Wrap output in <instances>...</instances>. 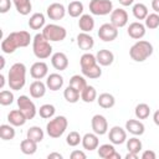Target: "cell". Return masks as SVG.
I'll return each instance as SVG.
<instances>
[{"mask_svg": "<svg viewBox=\"0 0 159 159\" xmlns=\"http://www.w3.org/2000/svg\"><path fill=\"white\" fill-rule=\"evenodd\" d=\"M98 144H99L98 134H96L94 132L93 133H86L82 137V147L86 150L92 152L94 149H98Z\"/></svg>", "mask_w": 159, "mask_h": 159, "instance_id": "obj_19", "label": "cell"}, {"mask_svg": "<svg viewBox=\"0 0 159 159\" xmlns=\"http://www.w3.org/2000/svg\"><path fill=\"white\" fill-rule=\"evenodd\" d=\"M46 83H43L41 80H36L30 84V96L32 98H41L46 93Z\"/></svg>", "mask_w": 159, "mask_h": 159, "instance_id": "obj_21", "label": "cell"}, {"mask_svg": "<svg viewBox=\"0 0 159 159\" xmlns=\"http://www.w3.org/2000/svg\"><path fill=\"white\" fill-rule=\"evenodd\" d=\"M111 24H113L116 27H124L128 24V14L123 9H114L111 12Z\"/></svg>", "mask_w": 159, "mask_h": 159, "instance_id": "obj_12", "label": "cell"}, {"mask_svg": "<svg viewBox=\"0 0 159 159\" xmlns=\"http://www.w3.org/2000/svg\"><path fill=\"white\" fill-rule=\"evenodd\" d=\"M81 99L86 103H92L94 99H97V91L93 86L87 84L86 88L81 92Z\"/></svg>", "mask_w": 159, "mask_h": 159, "instance_id": "obj_34", "label": "cell"}, {"mask_svg": "<svg viewBox=\"0 0 159 159\" xmlns=\"http://www.w3.org/2000/svg\"><path fill=\"white\" fill-rule=\"evenodd\" d=\"M32 51L34 55L39 60H45L52 56V46L50 45V41L45 39V36L41 34H36L32 40Z\"/></svg>", "mask_w": 159, "mask_h": 159, "instance_id": "obj_3", "label": "cell"}, {"mask_svg": "<svg viewBox=\"0 0 159 159\" xmlns=\"http://www.w3.org/2000/svg\"><path fill=\"white\" fill-rule=\"evenodd\" d=\"M9 35L12 37V40L15 41L17 47H27L30 45V42L32 41L31 40V35L27 31H24V30L14 31V32H10Z\"/></svg>", "mask_w": 159, "mask_h": 159, "instance_id": "obj_14", "label": "cell"}, {"mask_svg": "<svg viewBox=\"0 0 159 159\" xmlns=\"http://www.w3.org/2000/svg\"><path fill=\"white\" fill-rule=\"evenodd\" d=\"M152 9L159 14V0H152Z\"/></svg>", "mask_w": 159, "mask_h": 159, "instance_id": "obj_49", "label": "cell"}, {"mask_svg": "<svg viewBox=\"0 0 159 159\" xmlns=\"http://www.w3.org/2000/svg\"><path fill=\"white\" fill-rule=\"evenodd\" d=\"M16 48H19V47L16 46L15 41L12 40V37H11L10 35H7V36L2 40V42H1V50H2V52L10 55V53H14V52L16 51Z\"/></svg>", "mask_w": 159, "mask_h": 159, "instance_id": "obj_37", "label": "cell"}, {"mask_svg": "<svg viewBox=\"0 0 159 159\" xmlns=\"http://www.w3.org/2000/svg\"><path fill=\"white\" fill-rule=\"evenodd\" d=\"M7 83L11 89L20 91L26 83V66L22 62L14 63L7 73Z\"/></svg>", "mask_w": 159, "mask_h": 159, "instance_id": "obj_1", "label": "cell"}, {"mask_svg": "<svg viewBox=\"0 0 159 159\" xmlns=\"http://www.w3.org/2000/svg\"><path fill=\"white\" fill-rule=\"evenodd\" d=\"M15 7H16V11L20 14V15H29L31 9H32V5H31V1L30 0H12Z\"/></svg>", "mask_w": 159, "mask_h": 159, "instance_id": "obj_33", "label": "cell"}, {"mask_svg": "<svg viewBox=\"0 0 159 159\" xmlns=\"http://www.w3.org/2000/svg\"><path fill=\"white\" fill-rule=\"evenodd\" d=\"M118 1H119V4L123 5V6H130V5L134 2V0H118Z\"/></svg>", "mask_w": 159, "mask_h": 159, "instance_id": "obj_52", "label": "cell"}, {"mask_svg": "<svg viewBox=\"0 0 159 159\" xmlns=\"http://www.w3.org/2000/svg\"><path fill=\"white\" fill-rule=\"evenodd\" d=\"M125 129L133 135H142L145 130L144 124L137 118V119H129L125 122Z\"/></svg>", "mask_w": 159, "mask_h": 159, "instance_id": "obj_23", "label": "cell"}, {"mask_svg": "<svg viewBox=\"0 0 159 159\" xmlns=\"http://www.w3.org/2000/svg\"><path fill=\"white\" fill-rule=\"evenodd\" d=\"M80 63H81V68H86V67L93 66V65H96L98 62H97L96 55H92L89 52H84L80 58Z\"/></svg>", "mask_w": 159, "mask_h": 159, "instance_id": "obj_42", "label": "cell"}, {"mask_svg": "<svg viewBox=\"0 0 159 159\" xmlns=\"http://www.w3.org/2000/svg\"><path fill=\"white\" fill-rule=\"evenodd\" d=\"M89 11L93 15L104 16L113 11V4L111 0H91Z\"/></svg>", "mask_w": 159, "mask_h": 159, "instance_id": "obj_6", "label": "cell"}, {"mask_svg": "<svg viewBox=\"0 0 159 159\" xmlns=\"http://www.w3.org/2000/svg\"><path fill=\"white\" fill-rule=\"evenodd\" d=\"M48 73V66L43 61H37L30 67V75L35 80H42Z\"/></svg>", "mask_w": 159, "mask_h": 159, "instance_id": "obj_13", "label": "cell"}, {"mask_svg": "<svg viewBox=\"0 0 159 159\" xmlns=\"http://www.w3.org/2000/svg\"><path fill=\"white\" fill-rule=\"evenodd\" d=\"M66 143L70 145V147H77L80 143H82V137L80 135L78 132L76 130H72L67 134L66 137Z\"/></svg>", "mask_w": 159, "mask_h": 159, "instance_id": "obj_44", "label": "cell"}, {"mask_svg": "<svg viewBox=\"0 0 159 159\" xmlns=\"http://www.w3.org/2000/svg\"><path fill=\"white\" fill-rule=\"evenodd\" d=\"M42 35L50 42H58L66 39L67 31L63 26H60L57 24H48L42 29Z\"/></svg>", "mask_w": 159, "mask_h": 159, "instance_id": "obj_5", "label": "cell"}, {"mask_svg": "<svg viewBox=\"0 0 159 159\" xmlns=\"http://www.w3.org/2000/svg\"><path fill=\"white\" fill-rule=\"evenodd\" d=\"M7 120L14 127H21L26 123L27 118L20 109H14V111H10V113L7 114Z\"/></svg>", "mask_w": 159, "mask_h": 159, "instance_id": "obj_22", "label": "cell"}, {"mask_svg": "<svg viewBox=\"0 0 159 159\" xmlns=\"http://www.w3.org/2000/svg\"><path fill=\"white\" fill-rule=\"evenodd\" d=\"M108 139L112 144H116V145L123 144L124 142H127V130L119 125H114L109 129Z\"/></svg>", "mask_w": 159, "mask_h": 159, "instance_id": "obj_10", "label": "cell"}, {"mask_svg": "<svg viewBox=\"0 0 159 159\" xmlns=\"http://www.w3.org/2000/svg\"><path fill=\"white\" fill-rule=\"evenodd\" d=\"M14 102V93L7 89H2L0 92V104L1 106H10Z\"/></svg>", "mask_w": 159, "mask_h": 159, "instance_id": "obj_45", "label": "cell"}, {"mask_svg": "<svg viewBox=\"0 0 159 159\" xmlns=\"http://www.w3.org/2000/svg\"><path fill=\"white\" fill-rule=\"evenodd\" d=\"M142 148H143V144H142V142H140L139 138L133 137V138L127 139V149H128V152L139 154V152L142 150Z\"/></svg>", "mask_w": 159, "mask_h": 159, "instance_id": "obj_41", "label": "cell"}, {"mask_svg": "<svg viewBox=\"0 0 159 159\" xmlns=\"http://www.w3.org/2000/svg\"><path fill=\"white\" fill-rule=\"evenodd\" d=\"M91 125H92L93 132L98 135H103L108 130V122L106 117L102 114H94L91 119Z\"/></svg>", "mask_w": 159, "mask_h": 159, "instance_id": "obj_9", "label": "cell"}, {"mask_svg": "<svg viewBox=\"0 0 159 159\" xmlns=\"http://www.w3.org/2000/svg\"><path fill=\"white\" fill-rule=\"evenodd\" d=\"M145 29H147V27H145L144 24H142V22H139V21H134V22L129 24L127 32H128V35H129L132 39H134V40H140V39L144 37V35H145V31H147Z\"/></svg>", "mask_w": 159, "mask_h": 159, "instance_id": "obj_15", "label": "cell"}, {"mask_svg": "<svg viewBox=\"0 0 159 159\" xmlns=\"http://www.w3.org/2000/svg\"><path fill=\"white\" fill-rule=\"evenodd\" d=\"M153 53V45L149 41L139 40L129 50V56L135 62H143Z\"/></svg>", "mask_w": 159, "mask_h": 159, "instance_id": "obj_2", "label": "cell"}, {"mask_svg": "<svg viewBox=\"0 0 159 159\" xmlns=\"http://www.w3.org/2000/svg\"><path fill=\"white\" fill-rule=\"evenodd\" d=\"M63 97H65V99H66L68 103H76V102H78L80 98H81V92L68 84V86L66 87V89L63 91Z\"/></svg>", "mask_w": 159, "mask_h": 159, "instance_id": "obj_30", "label": "cell"}, {"mask_svg": "<svg viewBox=\"0 0 159 159\" xmlns=\"http://www.w3.org/2000/svg\"><path fill=\"white\" fill-rule=\"evenodd\" d=\"M67 12L71 17H80L83 14V4L78 0H73L67 6Z\"/></svg>", "mask_w": 159, "mask_h": 159, "instance_id": "obj_28", "label": "cell"}, {"mask_svg": "<svg viewBox=\"0 0 159 159\" xmlns=\"http://www.w3.org/2000/svg\"><path fill=\"white\" fill-rule=\"evenodd\" d=\"M51 63H52L55 70L65 71L68 67V57L63 52H55L51 56Z\"/></svg>", "mask_w": 159, "mask_h": 159, "instance_id": "obj_16", "label": "cell"}, {"mask_svg": "<svg viewBox=\"0 0 159 159\" xmlns=\"http://www.w3.org/2000/svg\"><path fill=\"white\" fill-rule=\"evenodd\" d=\"M77 46L82 51H89L94 46V40L88 32H80L77 35Z\"/></svg>", "mask_w": 159, "mask_h": 159, "instance_id": "obj_17", "label": "cell"}, {"mask_svg": "<svg viewBox=\"0 0 159 159\" xmlns=\"http://www.w3.org/2000/svg\"><path fill=\"white\" fill-rule=\"evenodd\" d=\"M78 27L82 32H91L94 29V19L89 14H82L78 20Z\"/></svg>", "mask_w": 159, "mask_h": 159, "instance_id": "obj_25", "label": "cell"}, {"mask_svg": "<svg viewBox=\"0 0 159 159\" xmlns=\"http://www.w3.org/2000/svg\"><path fill=\"white\" fill-rule=\"evenodd\" d=\"M97 103H98L99 107H102L104 109H109L116 104V98L111 93H107V92L106 93H101L97 97Z\"/></svg>", "mask_w": 159, "mask_h": 159, "instance_id": "obj_27", "label": "cell"}, {"mask_svg": "<svg viewBox=\"0 0 159 159\" xmlns=\"http://www.w3.org/2000/svg\"><path fill=\"white\" fill-rule=\"evenodd\" d=\"M4 86H5V76L1 73V75H0V88L2 89Z\"/></svg>", "mask_w": 159, "mask_h": 159, "instance_id": "obj_54", "label": "cell"}, {"mask_svg": "<svg viewBox=\"0 0 159 159\" xmlns=\"http://www.w3.org/2000/svg\"><path fill=\"white\" fill-rule=\"evenodd\" d=\"M46 14L47 16L51 19V20H61L65 17L66 15V9L65 6L61 4V2H52L47 6V10H46Z\"/></svg>", "mask_w": 159, "mask_h": 159, "instance_id": "obj_11", "label": "cell"}, {"mask_svg": "<svg viewBox=\"0 0 159 159\" xmlns=\"http://www.w3.org/2000/svg\"><path fill=\"white\" fill-rule=\"evenodd\" d=\"M117 36H118V27H116L111 22L103 24L98 29V37L104 42H111L116 40Z\"/></svg>", "mask_w": 159, "mask_h": 159, "instance_id": "obj_8", "label": "cell"}, {"mask_svg": "<svg viewBox=\"0 0 159 159\" xmlns=\"http://www.w3.org/2000/svg\"><path fill=\"white\" fill-rule=\"evenodd\" d=\"M145 27L149 30H154L159 26V15L157 12L153 14H148V16L145 17V22H144Z\"/></svg>", "mask_w": 159, "mask_h": 159, "instance_id": "obj_43", "label": "cell"}, {"mask_svg": "<svg viewBox=\"0 0 159 159\" xmlns=\"http://www.w3.org/2000/svg\"><path fill=\"white\" fill-rule=\"evenodd\" d=\"M45 15L42 12H35L29 19V26L32 30H41L45 27Z\"/></svg>", "mask_w": 159, "mask_h": 159, "instance_id": "obj_26", "label": "cell"}, {"mask_svg": "<svg viewBox=\"0 0 159 159\" xmlns=\"http://www.w3.org/2000/svg\"><path fill=\"white\" fill-rule=\"evenodd\" d=\"M17 107H19V109L26 116L27 119H32V118L36 116V113L39 112V111L36 109L35 103H34L27 96H25V94H22V96H20V97L17 98Z\"/></svg>", "mask_w": 159, "mask_h": 159, "instance_id": "obj_7", "label": "cell"}, {"mask_svg": "<svg viewBox=\"0 0 159 159\" xmlns=\"http://www.w3.org/2000/svg\"><path fill=\"white\" fill-rule=\"evenodd\" d=\"M11 7V0H0V12L5 14Z\"/></svg>", "mask_w": 159, "mask_h": 159, "instance_id": "obj_46", "label": "cell"}, {"mask_svg": "<svg viewBox=\"0 0 159 159\" xmlns=\"http://www.w3.org/2000/svg\"><path fill=\"white\" fill-rule=\"evenodd\" d=\"M96 58H97V62L99 66H111L114 61V55L112 51L103 48L96 53Z\"/></svg>", "mask_w": 159, "mask_h": 159, "instance_id": "obj_24", "label": "cell"}, {"mask_svg": "<svg viewBox=\"0 0 159 159\" xmlns=\"http://www.w3.org/2000/svg\"><path fill=\"white\" fill-rule=\"evenodd\" d=\"M70 86H72L73 88H76L77 91L82 92L86 86H87V82H86V78L83 76H80V75H73L71 78H70Z\"/></svg>", "mask_w": 159, "mask_h": 159, "instance_id": "obj_38", "label": "cell"}, {"mask_svg": "<svg viewBox=\"0 0 159 159\" xmlns=\"http://www.w3.org/2000/svg\"><path fill=\"white\" fill-rule=\"evenodd\" d=\"M134 114L138 119H147L150 114V107L147 103H139L134 109Z\"/></svg>", "mask_w": 159, "mask_h": 159, "instance_id": "obj_39", "label": "cell"}, {"mask_svg": "<svg viewBox=\"0 0 159 159\" xmlns=\"http://www.w3.org/2000/svg\"><path fill=\"white\" fill-rule=\"evenodd\" d=\"M125 159H138V154H137V153L128 152V154L125 155Z\"/></svg>", "mask_w": 159, "mask_h": 159, "instance_id": "obj_53", "label": "cell"}, {"mask_svg": "<svg viewBox=\"0 0 159 159\" xmlns=\"http://www.w3.org/2000/svg\"><path fill=\"white\" fill-rule=\"evenodd\" d=\"M98 155L102 159H120V154L116 152L113 144H102V145H99Z\"/></svg>", "mask_w": 159, "mask_h": 159, "instance_id": "obj_18", "label": "cell"}, {"mask_svg": "<svg viewBox=\"0 0 159 159\" xmlns=\"http://www.w3.org/2000/svg\"><path fill=\"white\" fill-rule=\"evenodd\" d=\"M20 149H21V152H22L24 154H26V155H32V154H35L36 150H37V143L34 142V140H31V139H29V138H26V139H24V140L20 143Z\"/></svg>", "mask_w": 159, "mask_h": 159, "instance_id": "obj_32", "label": "cell"}, {"mask_svg": "<svg viewBox=\"0 0 159 159\" xmlns=\"http://www.w3.org/2000/svg\"><path fill=\"white\" fill-rule=\"evenodd\" d=\"M0 61H1V70H2V68H4V66H5V58L1 56V57H0Z\"/></svg>", "mask_w": 159, "mask_h": 159, "instance_id": "obj_55", "label": "cell"}, {"mask_svg": "<svg viewBox=\"0 0 159 159\" xmlns=\"http://www.w3.org/2000/svg\"><path fill=\"white\" fill-rule=\"evenodd\" d=\"M70 157L71 159H86V154L82 150H73Z\"/></svg>", "mask_w": 159, "mask_h": 159, "instance_id": "obj_48", "label": "cell"}, {"mask_svg": "<svg viewBox=\"0 0 159 159\" xmlns=\"http://www.w3.org/2000/svg\"><path fill=\"white\" fill-rule=\"evenodd\" d=\"M132 11H133V15H134V17H135L137 20H145V17H147L148 14H149V12H148V7H147L144 4H142V2L134 4Z\"/></svg>", "mask_w": 159, "mask_h": 159, "instance_id": "obj_35", "label": "cell"}, {"mask_svg": "<svg viewBox=\"0 0 159 159\" xmlns=\"http://www.w3.org/2000/svg\"><path fill=\"white\" fill-rule=\"evenodd\" d=\"M81 70H82V75L87 78H91V80H96V78H99L102 76V70H101L98 63L89 66V67H86V68H81Z\"/></svg>", "mask_w": 159, "mask_h": 159, "instance_id": "obj_29", "label": "cell"}, {"mask_svg": "<svg viewBox=\"0 0 159 159\" xmlns=\"http://www.w3.org/2000/svg\"><path fill=\"white\" fill-rule=\"evenodd\" d=\"M0 138L2 140H11L15 138V129L12 124H1L0 125Z\"/></svg>", "mask_w": 159, "mask_h": 159, "instance_id": "obj_36", "label": "cell"}, {"mask_svg": "<svg viewBox=\"0 0 159 159\" xmlns=\"http://www.w3.org/2000/svg\"><path fill=\"white\" fill-rule=\"evenodd\" d=\"M47 158H48V159H53V158H56V159H62V154H60V153H50V154L47 155Z\"/></svg>", "mask_w": 159, "mask_h": 159, "instance_id": "obj_51", "label": "cell"}, {"mask_svg": "<svg viewBox=\"0 0 159 159\" xmlns=\"http://www.w3.org/2000/svg\"><path fill=\"white\" fill-rule=\"evenodd\" d=\"M140 157H142V159H155L157 158V154H155V152L148 149V150H144Z\"/></svg>", "mask_w": 159, "mask_h": 159, "instance_id": "obj_47", "label": "cell"}, {"mask_svg": "<svg viewBox=\"0 0 159 159\" xmlns=\"http://www.w3.org/2000/svg\"><path fill=\"white\" fill-rule=\"evenodd\" d=\"M46 86L50 91H58L63 86V77L60 73H50L46 78Z\"/></svg>", "mask_w": 159, "mask_h": 159, "instance_id": "obj_20", "label": "cell"}, {"mask_svg": "<svg viewBox=\"0 0 159 159\" xmlns=\"http://www.w3.org/2000/svg\"><path fill=\"white\" fill-rule=\"evenodd\" d=\"M43 135H45L43 130H42L40 127H37V125L30 127V128L27 129V132H26V138H29V139H31V140H34V142H36V143L42 142Z\"/></svg>", "mask_w": 159, "mask_h": 159, "instance_id": "obj_31", "label": "cell"}, {"mask_svg": "<svg viewBox=\"0 0 159 159\" xmlns=\"http://www.w3.org/2000/svg\"><path fill=\"white\" fill-rule=\"evenodd\" d=\"M68 120L65 116H57L46 124V133L51 138H60L67 129Z\"/></svg>", "mask_w": 159, "mask_h": 159, "instance_id": "obj_4", "label": "cell"}, {"mask_svg": "<svg viewBox=\"0 0 159 159\" xmlns=\"http://www.w3.org/2000/svg\"><path fill=\"white\" fill-rule=\"evenodd\" d=\"M153 122L155 123V125L159 127V109L154 112V114H153Z\"/></svg>", "mask_w": 159, "mask_h": 159, "instance_id": "obj_50", "label": "cell"}, {"mask_svg": "<svg viewBox=\"0 0 159 159\" xmlns=\"http://www.w3.org/2000/svg\"><path fill=\"white\" fill-rule=\"evenodd\" d=\"M55 112H56V108L55 106L50 104V103H46V104H42L39 109V114L41 118L43 119H48V118H52L55 116Z\"/></svg>", "mask_w": 159, "mask_h": 159, "instance_id": "obj_40", "label": "cell"}]
</instances>
